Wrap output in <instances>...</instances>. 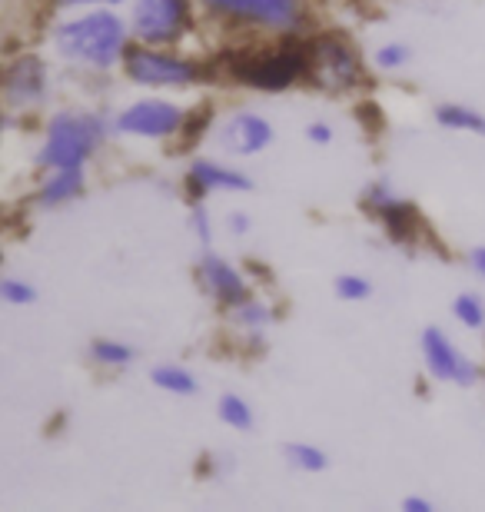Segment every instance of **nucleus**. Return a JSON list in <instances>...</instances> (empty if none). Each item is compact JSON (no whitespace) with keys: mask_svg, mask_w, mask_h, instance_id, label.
Listing matches in <instances>:
<instances>
[{"mask_svg":"<svg viewBox=\"0 0 485 512\" xmlns=\"http://www.w3.org/2000/svg\"><path fill=\"white\" fill-rule=\"evenodd\" d=\"M206 124H210V110H206V107H200V114H196L193 120L187 114V120H183V130H187V147H193V143L200 140V133H203Z\"/></svg>","mask_w":485,"mask_h":512,"instance_id":"obj_25","label":"nucleus"},{"mask_svg":"<svg viewBox=\"0 0 485 512\" xmlns=\"http://www.w3.org/2000/svg\"><path fill=\"white\" fill-rule=\"evenodd\" d=\"M123 67H127V77L140 87H187L200 77V67L190 60L150 47H127Z\"/></svg>","mask_w":485,"mask_h":512,"instance_id":"obj_4","label":"nucleus"},{"mask_svg":"<svg viewBox=\"0 0 485 512\" xmlns=\"http://www.w3.org/2000/svg\"><path fill=\"white\" fill-rule=\"evenodd\" d=\"M452 313L459 316L462 326H469V330H479V326H485V306L479 296L472 293H462L456 303H452Z\"/></svg>","mask_w":485,"mask_h":512,"instance_id":"obj_20","label":"nucleus"},{"mask_svg":"<svg viewBox=\"0 0 485 512\" xmlns=\"http://www.w3.org/2000/svg\"><path fill=\"white\" fill-rule=\"evenodd\" d=\"M77 4H120V0H64V7H77Z\"/></svg>","mask_w":485,"mask_h":512,"instance_id":"obj_32","label":"nucleus"},{"mask_svg":"<svg viewBox=\"0 0 485 512\" xmlns=\"http://www.w3.org/2000/svg\"><path fill=\"white\" fill-rule=\"evenodd\" d=\"M436 120L449 130H472V133H482L485 137V117L479 114V110L442 104V107H436Z\"/></svg>","mask_w":485,"mask_h":512,"instance_id":"obj_15","label":"nucleus"},{"mask_svg":"<svg viewBox=\"0 0 485 512\" xmlns=\"http://www.w3.org/2000/svg\"><path fill=\"white\" fill-rule=\"evenodd\" d=\"M230 230L233 233H246V230H250V220H246V213H230Z\"/></svg>","mask_w":485,"mask_h":512,"instance_id":"obj_30","label":"nucleus"},{"mask_svg":"<svg viewBox=\"0 0 485 512\" xmlns=\"http://www.w3.org/2000/svg\"><path fill=\"white\" fill-rule=\"evenodd\" d=\"M0 296H4L7 303L20 306V303L34 300V286H27V283H20V280H4V283H0Z\"/></svg>","mask_w":485,"mask_h":512,"instance_id":"obj_24","label":"nucleus"},{"mask_svg":"<svg viewBox=\"0 0 485 512\" xmlns=\"http://www.w3.org/2000/svg\"><path fill=\"white\" fill-rule=\"evenodd\" d=\"M213 14H226L236 20H253V24L286 30L303 14V0H203Z\"/></svg>","mask_w":485,"mask_h":512,"instance_id":"obj_6","label":"nucleus"},{"mask_svg":"<svg viewBox=\"0 0 485 512\" xmlns=\"http://www.w3.org/2000/svg\"><path fill=\"white\" fill-rule=\"evenodd\" d=\"M233 320H236V326H243V330L263 333L266 326L273 323V310H266V306H263V303H256V300H246V303L236 306Z\"/></svg>","mask_w":485,"mask_h":512,"instance_id":"obj_17","label":"nucleus"},{"mask_svg":"<svg viewBox=\"0 0 485 512\" xmlns=\"http://www.w3.org/2000/svg\"><path fill=\"white\" fill-rule=\"evenodd\" d=\"M220 419L233 429H253V409L243 403L240 396H223L220 399Z\"/></svg>","mask_w":485,"mask_h":512,"instance_id":"obj_19","label":"nucleus"},{"mask_svg":"<svg viewBox=\"0 0 485 512\" xmlns=\"http://www.w3.org/2000/svg\"><path fill=\"white\" fill-rule=\"evenodd\" d=\"M313 60L336 87H353L356 80L363 77V64H359L356 50L349 47L346 40H336V37L319 40Z\"/></svg>","mask_w":485,"mask_h":512,"instance_id":"obj_11","label":"nucleus"},{"mask_svg":"<svg viewBox=\"0 0 485 512\" xmlns=\"http://www.w3.org/2000/svg\"><path fill=\"white\" fill-rule=\"evenodd\" d=\"M103 120L94 114H80V110H67L57 114L54 124L47 130V140L40 147L37 163L44 170H64V167H84V160L97 150L103 140Z\"/></svg>","mask_w":485,"mask_h":512,"instance_id":"obj_2","label":"nucleus"},{"mask_svg":"<svg viewBox=\"0 0 485 512\" xmlns=\"http://www.w3.org/2000/svg\"><path fill=\"white\" fill-rule=\"evenodd\" d=\"M336 293L343 296V300H366L369 293H373V286H369V280H363V276H339L336 280Z\"/></svg>","mask_w":485,"mask_h":512,"instance_id":"obj_22","label":"nucleus"},{"mask_svg":"<svg viewBox=\"0 0 485 512\" xmlns=\"http://www.w3.org/2000/svg\"><path fill=\"white\" fill-rule=\"evenodd\" d=\"M286 456H290V463L296 469H303V473H323L326 469V453L323 449H316V446H309V443H293V446H286Z\"/></svg>","mask_w":485,"mask_h":512,"instance_id":"obj_18","label":"nucleus"},{"mask_svg":"<svg viewBox=\"0 0 485 512\" xmlns=\"http://www.w3.org/2000/svg\"><path fill=\"white\" fill-rule=\"evenodd\" d=\"M359 117L366 120V127H379V124H383V120H379V107L376 104H363V107H359Z\"/></svg>","mask_w":485,"mask_h":512,"instance_id":"obj_27","label":"nucleus"},{"mask_svg":"<svg viewBox=\"0 0 485 512\" xmlns=\"http://www.w3.org/2000/svg\"><path fill=\"white\" fill-rule=\"evenodd\" d=\"M187 183H190L193 197H203V193H210V190H250L253 187L250 177H243V173H236V170H226L220 163H210V160H196L190 167Z\"/></svg>","mask_w":485,"mask_h":512,"instance_id":"obj_13","label":"nucleus"},{"mask_svg":"<svg viewBox=\"0 0 485 512\" xmlns=\"http://www.w3.org/2000/svg\"><path fill=\"white\" fill-rule=\"evenodd\" d=\"M193 230L200 233V240H203V243H210V217H206V210H203V207H196V210H193Z\"/></svg>","mask_w":485,"mask_h":512,"instance_id":"obj_26","label":"nucleus"},{"mask_svg":"<svg viewBox=\"0 0 485 512\" xmlns=\"http://www.w3.org/2000/svg\"><path fill=\"white\" fill-rule=\"evenodd\" d=\"M80 190H84V170L80 167L54 170V177L40 187V203H44V207H57V203L74 200Z\"/></svg>","mask_w":485,"mask_h":512,"instance_id":"obj_14","label":"nucleus"},{"mask_svg":"<svg viewBox=\"0 0 485 512\" xmlns=\"http://www.w3.org/2000/svg\"><path fill=\"white\" fill-rule=\"evenodd\" d=\"M309 67H313V54L299 44H286L266 54H243L233 64V77L260 90H286L296 80L309 77Z\"/></svg>","mask_w":485,"mask_h":512,"instance_id":"obj_3","label":"nucleus"},{"mask_svg":"<svg viewBox=\"0 0 485 512\" xmlns=\"http://www.w3.org/2000/svg\"><path fill=\"white\" fill-rule=\"evenodd\" d=\"M47 94V67L34 54L17 57L4 74V100L10 107H37Z\"/></svg>","mask_w":485,"mask_h":512,"instance_id":"obj_9","label":"nucleus"},{"mask_svg":"<svg viewBox=\"0 0 485 512\" xmlns=\"http://www.w3.org/2000/svg\"><path fill=\"white\" fill-rule=\"evenodd\" d=\"M469 260H472V266H476V273H479V276H485V247L472 250V256H469Z\"/></svg>","mask_w":485,"mask_h":512,"instance_id":"obj_31","label":"nucleus"},{"mask_svg":"<svg viewBox=\"0 0 485 512\" xmlns=\"http://www.w3.org/2000/svg\"><path fill=\"white\" fill-rule=\"evenodd\" d=\"M270 140H273V127L256 114H236V117L226 120L223 130H220L223 150L240 153V157L260 153L263 147H270Z\"/></svg>","mask_w":485,"mask_h":512,"instance_id":"obj_10","label":"nucleus"},{"mask_svg":"<svg viewBox=\"0 0 485 512\" xmlns=\"http://www.w3.org/2000/svg\"><path fill=\"white\" fill-rule=\"evenodd\" d=\"M183 110L167 100H140V104L127 107L117 117L120 133H133V137H173L183 127Z\"/></svg>","mask_w":485,"mask_h":512,"instance_id":"obj_7","label":"nucleus"},{"mask_svg":"<svg viewBox=\"0 0 485 512\" xmlns=\"http://www.w3.org/2000/svg\"><path fill=\"white\" fill-rule=\"evenodd\" d=\"M57 50L74 64L103 70L127 54V30H123V20L117 14L97 10V14H87L60 27Z\"/></svg>","mask_w":485,"mask_h":512,"instance_id":"obj_1","label":"nucleus"},{"mask_svg":"<svg viewBox=\"0 0 485 512\" xmlns=\"http://www.w3.org/2000/svg\"><path fill=\"white\" fill-rule=\"evenodd\" d=\"M309 140H313V143H329V140H333V130H329L326 124H313V127H309Z\"/></svg>","mask_w":485,"mask_h":512,"instance_id":"obj_28","label":"nucleus"},{"mask_svg":"<svg viewBox=\"0 0 485 512\" xmlns=\"http://www.w3.org/2000/svg\"><path fill=\"white\" fill-rule=\"evenodd\" d=\"M406 57H409V50L402 47V44H386V47H379V50H376V67L396 70V67L406 64Z\"/></svg>","mask_w":485,"mask_h":512,"instance_id":"obj_23","label":"nucleus"},{"mask_svg":"<svg viewBox=\"0 0 485 512\" xmlns=\"http://www.w3.org/2000/svg\"><path fill=\"white\" fill-rule=\"evenodd\" d=\"M402 509H409V512H429L432 503H429V499H422V496H409L406 503H402Z\"/></svg>","mask_w":485,"mask_h":512,"instance_id":"obj_29","label":"nucleus"},{"mask_svg":"<svg viewBox=\"0 0 485 512\" xmlns=\"http://www.w3.org/2000/svg\"><path fill=\"white\" fill-rule=\"evenodd\" d=\"M200 273H203V283H206V290H210V296L213 300H220L223 306H233L236 310L240 303L250 300V290H246L240 270L230 266L226 260H220V256L206 253Z\"/></svg>","mask_w":485,"mask_h":512,"instance_id":"obj_12","label":"nucleus"},{"mask_svg":"<svg viewBox=\"0 0 485 512\" xmlns=\"http://www.w3.org/2000/svg\"><path fill=\"white\" fill-rule=\"evenodd\" d=\"M422 353H426V366L436 380H449L459 386H472L476 383V363H469L456 346L446 340V333L439 330H426L422 333Z\"/></svg>","mask_w":485,"mask_h":512,"instance_id":"obj_8","label":"nucleus"},{"mask_svg":"<svg viewBox=\"0 0 485 512\" xmlns=\"http://www.w3.org/2000/svg\"><path fill=\"white\" fill-rule=\"evenodd\" d=\"M190 27L187 0H137L133 4V34L143 44H173Z\"/></svg>","mask_w":485,"mask_h":512,"instance_id":"obj_5","label":"nucleus"},{"mask_svg":"<svg viewBox=\"0 0 485 512\" xmlns=\"http://www.w3.org/2000/svg\"><path fill=\"white\" fill-rule=\"evenodd\" d=\"M153 383L160 389H167V393H177V396L196 393V380L187 370H180V366H157V370H153Z\"/></svg>","mask_w":485,"mask_h":512,"instance_id":"obj_16","label":"nucleus"},{"mask_svg":"<svg viewBox=\"0 0 485 512\" xmlns=\"http://www.w3.org/2000/svg\"><path fill=\"white\" fill-rule=\"evenodd\" d=\"M94 360L107 363V366H127L133 360V350L127 343H117V340H97L94 343Z\"/></svg>","mask_w":485,"mask_h":512,"instance_id":"obj_21","label":"nucleus"}]
</instances>
